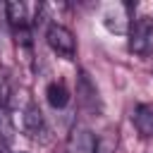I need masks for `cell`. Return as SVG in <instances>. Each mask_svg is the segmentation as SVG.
Here are the masks:
<instances>
[{
	"label": "cell",
	"instance_id": "cell-1",
	"mask_svg": "<svg viewBox=\"0 0 153 153\" xmlns=\"http://www.w3.org/2000/svg\"><path fill=\"white\" fill-rule=\"evenodd\" d=\"M76 100H79V105H81L88 115H100V112H103L100 91H98V86L91 81V76H88L84 69L76 74Z\"/></svg>",
	"mask_w": 153,
	"mask_h": 153
},
{
	"label": "cell",
	"instance_id": "cell-2",
	"mask_svg": "<svg viewBox=\"0 0 153 153\" xmlns=\"http://www.w3.org/2000/svg\"><path fill=\"white\" fill-rule=\"evenodd\" d=\"M45 41H48L50 50L57 53V55L65 57V60H72V57L76 55V38H74V33H72L67 26H62V24H50L48 31H45Z\"/></svg>",
	"mask_w": 153,
	"mask_h": 153
},
{
	"label": "cell",
	"instance_id": "cell-3",
	"mask_svg": "<svg viewBox=\"0 0 153 153\" xmlns=\"http://www.w3.org/2000/svg\"><path fill=\"white\" fill-rule=\"evenodd\" d=\"M153 45V17L143 14L139 19H134L131 29H129V50L136 55H146Z\"/></svg>",
	"mask_w": 153,
	"mask_h": 153
},
{
	"label": "cell",
	"instance_id": "cell-4",
	"mask_svg": "<svg viewBox=\"0 0 153 153\" xmlns=\"http://www.w3.org/2000/svg\"><path fill=\"white\" fill-rule=\"evenodd\" d=\"M22 124H24V131H26V136H29L31 141L48 143V139H50V136H48V134H50V129H48L45 117H43V112H41V108H38L36 103H29V105L24 108Z\"/></svg>",
	"mask_w": 153,
	"mask_h": 153
},
{
	"label": "cell",
	"instance_id": "cell-5",
	"mask_svg": "<svg viewBox=\"0 0 153 153\" xmlns=\"http://www.w3.org/2000/svg\"><path fill=\"white\" fill-rule=\"evenodd\" d=\"M93 143H96V139H93L91 129L74 127L65 143V153H93Z\"/></svg>",
	"mask_w": 153,
	"mask_h": 153
},
{
	"label": "cell",
	"instance_id": "cell-6",
	"mask_svg": "<svg viewBox=\"0 0 153 153\" xmlns=\"http://www.w3.org/2000/svg\"><path fill=\"white\" fill-rule=\"evenodd\" d=\"M131 122L141 136H146V139L153 136V103H139L134 108Z\"/></svg>",
	"mask_w": 153,
	"mask_h": 153
},
{
	"label": "cell",
	"instance_id": "cell-7",
	"mask_svg": "<svg viewBox=\"0 0 153 153\" xmlns=\"http://www.w3.org/2000/svg\"><path fill=\"white\" fill-rule=\"evenodd\" d=\"M17 139V129H14V122H12V115L5 105H0V146L2 148H12Z\"/></svg>",
	"mask_w": 153,
	"mask_h": 153
},
{
	"label": "cell",
	"instance_id": "cell-8",
	"mask_svg": "<svg viewBox=\"0 0 153 153\" xmlns=\"http://www.w3.org/2000/svg\"><path fill=\"white\" fill-rule=\"evenodd\" d=\"M45 100H48L50 108H55V110L65 108V105L69 103V91H67V86H65L62 81H50V84L45 86Z\"/></svg>",
	"mask_w": 153,
	"mask_h": 153
},
{
	"label": "cell",
	"instance_id": "cell-9",
	"mask_svg": "<svg viewBox=\"0 0 153 153\" xmlns=\"http://www.w3.org/2000/svg\"><path fill=\"white\" fill-rule=\"evenodd\" d=\"M5 12H7V19H10V24L14 29L29 26V17H26V5L24 2H7Z\"/></svg>",
	"mask_w": 153,
	"mask_h": 153
},
{
	"label": "cell",
	"instance_id": "cell-10",
	"mask_svg": "<svg viewBox=\"0 0 153 153\" xmlns=\"http://www.w3.org/2000/svg\"><path fill=\"white\" fill-rule=\"evenodd\" d=\"M115 148H117V134L115 131H103L93 143V153H115Z\"/></svg>",
	"mask_w": 153,
	"mask_h": 153
},
{
	"label": "cell",
	"instance_id": "cell-11",
	"mask_svg": "<svg viewBox=\"0 0 153 153\" xmlns=\"http://www.w3.org/2000/svg\"><path fill=\"white\" fill-rule=\"evenodd\" d=\"M19 153H24V151H19Z\"/></svg>",
	"mask_w": 153,
	"mask_h": 153
}]
</instances>
